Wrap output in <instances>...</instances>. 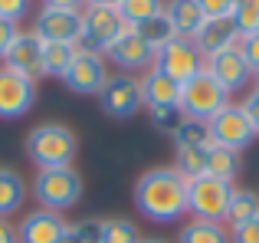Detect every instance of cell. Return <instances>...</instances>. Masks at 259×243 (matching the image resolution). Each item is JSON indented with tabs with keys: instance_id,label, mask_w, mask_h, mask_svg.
<instances>
[{
	"instance_id": "cell-1",
	"label": "cell",
	"mask_w": 259,
	"mask_h": 243,
	"mask_svg": "<svg viewBox=\"0 0 259 243\" xmlns=\"http://www.w3.org/2000/svg\"><path fill=\"white\" fill-rule=\"evenodd\" d=\"M135 207L151 224H177L187 217V178L174 168H148L135 181Z\"/></svg>"
},
{
	"instance_id": "cell-2",
	"label": "cell",
	"mask_w": 259,
	"mask_h": 243,
	"mask_svg": "<svg viewBox=\"0 0 259 243\" xmlns=\"http://www.w3.org/2000/svg\"><path fill=\"white\" fill-rule=\"evenodd\" d=\"M23 154L36 165V171L72 168L79 154V138L63 122H43V125L30 128V135L23 138Z\"/></svg>"
},
{
	"instance_id": "cell-3",
	"label": "cell",
	"mask_w": 259,
	"mask_h": 243,
	"mask_svg": "<svg viewBox=\"0 0 259 243\" xmlns=\"http://www.w3.org/2000/svg\"><path fill=\"white\" fill-rule=\"evenodd\" d=\"M82 174L76 168H50V171H36L33 178V197L43 211L63 214L79 204L82 197Z\"/></svg>"
},
{
	"instance_id": "cell-4",
	"label": "cell",
	"mask_w": 259,
	"mask_h": 243,
	"mask_svg": "<svg viewBox=\"0 0 259 243\" xmlns=\"http://www.w3.org/2000/svg\"><path fill=\"white\" fill-rule=\"evenodd\" d=\"M236 184L220 181L213 174H200V178L187 181V214L194 220H210V224H223L233 200Z\"/></svg>"
},
{
	"instance_id": "cell-5",
	"label": "cell",
	"mask_w": 259,
	"mask_h": 243,
	"mask_svg": "<svg viewBox=\"0 0 259 243\" xmlns=\"http://www.w3.org/2000/svg\"><path fill=\"white\" fill-rule=\"evenodd\" d=\"M230 105V92L210 76L207 69L197 72L194 79L181 86V99H177V109L184 112V118H197V122H210L220 109Z\"/></svg>"
},
{
	"instance_id": "cell-6",
	"label": "cell",
	"mask_w": 259,
	"mask_h": 243,
	"mask_svg": "<svg viewBox=\"0 0 259 243\" xmlns=\"http://www.w3.org/2000/svg\"><path fill=\"white\" fill-rule=\"evenodd\" d=\"M128 30V23L121 20L118 10H108V7H85L82 10V36H79V50L95 53V56H105L112 50V43Z\"/></svg>"
},
{
	"instance_id": "cell-7",
	"label": "cell",
	"mask_w": 259,
	"mask_h": 243,
	"mask_svg": "<svg viewBox=\"0 0 259 243\" xmlns=\"http://www.w3.org/2000/svg\"><path fill=\"white\" fill-rule=\"evenodd\" d=\"M99 109L105 112L108 118H132L138 115L141 109H145V99H141V83L135 76H125V72H115V76L105 79V86H102L99 96Z\"/></svg>"
},
{
	"instance_id": "cell-8",
	"label": "cell",
	"mask_w": 259,
	"mask_h": 243,
	"mask_svg": "<svg viewBox=\"0 0 259 243\" xmlns=\"http://www.w3.org/2000/svg\"><path fill=\"white\" fill-rule=\"evenodd\" d=\"M154 69H161L164 76H171L177 86H184L187 79H194L197 72L207 69V59L200 56V50L194 46V39L174 36L164 50L154 53Z\"/></svg>"
},
{
	"instance_id": "cell-9",
	"label": "cell",
	"mask_w": 259,
	"mask_h": 243,
	"mask_svg": "<svg viewBox=\"0 0 259 243\" xmlns=\"http://www.w3.org/2000/svg\"><path fill=\"white\" fill-rule=\"evenodd\" d=\"M207 128H210V145L230 148V151H243L256 138V132H253V125H249V118H246L240 102H230L227 109H220L207 122Z\"/></svg>"
},
{
	"instance_id": "cell-10",
	"label": "cell",
	"mask_w": 259,
	"mask_h": 243,
	"mask_svg": "<svg viewBox=\"0 0 259 243\" xmlns=\"http://www.w3.org/2000/svg\"><path fill=\"white\" fill-rule=\"evenodd\" d=\"M108 79V66L105 56H95V53H85L76 46V56H72L69 69L63 76V86L72 92V96H99L102 86Z\"/></svg>"
},
{
	"instance_id": "cell-11",
	"label": "cell",
	"mask_w": 259,
	"mask_h": 243,
	"mask_svg": "<svg viewBox=\"0 0 259 243\" xmlns=\"http://www.w3.org/2000/svg\"><path fill=\"white\" fill-rule=\"evenodd\" d=\"M36 105V83L20 72L0 66V118L17 122L30 115V109Z\"/></svg>"
},
{
	"instance_id": "cell-12",
	"label": "cell",
	"mask_w": 259,
	"mask_h": 243,
	"mask_svg": "<svg viewBox=\"0 0 259 243\" xmlns=\"http://www.w3.org/2000/svg\"><path fill=\"white\" fill-rule=\"evenodd\" d=\"M33 33L43 43H79L82 36V10H56V7H43L33 17Z\"/></svg>"
},
{
	"instance_id": "cell-13",
	"label": "cell",
	"mask_w": 259,
	"mask_h": 243,
	"mask_svg": "<svg viewBox=\"0 0 259 243\" xmlns=\"http://www.w3.org/2000/svg\"><path fill=\"white\" fill-rule=\"evenodd\" d=\"M105 59H108V63H115L125 76H135V72L145 76V72L154 66V50L132 30V26H128V30L112 43V50L105 53Z\"/></svg>"
},
{
	"instance_id": "cell-14",
	"label": "cell",
	"mask_w": 259,
	"mask_h": 243,
	"mask_svg": "<svg viewBox=\"0 0 259 243\" xmlns=\"http://www.w3.org/2000/svg\"><path fill=\"white\" fill-rule=\"evenodd\" d=\"M207 72L230 92V96H233V92L249 89V83L256 79V72L246 66V59H243V53L236 50V46H233V50L217 53V56H210L207 59Z\"/></svg>"
},
{
	"instance_id": "cell-15",
	"label": "cell",
	"mask_w": 259,
	"mask_h": 243,
	"mask_svg": "<svg viewBox=\"0 0 259 243\" xmlns=\"http://www.w3.org/2000/svg\"><path fill=\"white\" fill-rule=\"evenodd\" d=\"M4 66L26 79H43V39L36 36L33 30H20L17 39H13L10 53L4 56Z\"/></svg>"
},
{
	"instance_id": "cell-16",
	"label": "cell",
	"mask_w": 259,
	"mask_h": 243,
	"mask_svg": "<svg viewBox=\"0 0 259 243\" xmlns=\"http://www.w3.org/2000/svg\"><path fill=\"white\" fill-rule=\"evenodd\" d=\"M66 220L63 214H53V211H36L23 214V220L17 224V240L20 243H59V237L66 233Z\"/></svg>"
},
{
	"instance_id": "cell-17",
	"label": "cell",
	"mask_w": 259,
	"mask_h": 243,
	"mask_svg": "<svg viewBox=\"0 0 259 243\" xmlns=\"http://www.w3.org/2000/svg\"><path fill=\"white\" fill-rule=\"evenodd\" d=\"M236 43H240V30H236L233 17L203 20V26L197 30V36H194V46L200 50L203 59L217 56V53H223V50H233Z\"/></svg>"
},
{
	"instance_id": "cell-18",
	"label": "cell",
	"mask_w": 259,
	"mask_h": 243,
	"mask_svg": "<svg viewBox=\"0 0 259 243\" xmlns=\"http://www.w3.org/2000/svg\"><path fill=\"white\" fill-rule=\"evenodd\" d=\"M141 83V99H145V109H174L177 99H181V86L174 83L171 76H164L161 69H148L145 76L138 79Z\"/></svg>"
},
{
	"instance_id": "cell-19",
	"label": "cell",
	"mask_w": 259,
	"mask_h": 243,
	"mask_svg": "<svg viewBox=\"0 0 259 243\" xmlns=\"http://www.w3.org/2000/svg\"><path fill=\"white\" fill-rule=\"evenodd\" d=\"M164 13H167V20H171L174 33L181 39H194L197 30L203 26V20H207L200 13V7H197V0H167Z\"/></svg>"
},
{
	"instance_id": "cell-20",
	"label": "cell",
	"mask_w": 259,
	"mask_h": 243,
	"mask_svg": "<svg viewBox=\"0 0 259 243\" xmlns=\"http://www.w3.org/2000/svg\"><path fill=\"white\" fill-rule=\"evenodd\" d=\"M26 200V181L13 168H0V217L10 220Z\"/></svg>"
},
{
	"instance_id": "cell-21",
	"label": "cell",
	"mask_w": 259,
	"mask_h": 243,
	"mask_svg": "<svg viewBox=\"0 0 259 243\" xmlns=\"http://www.w3.org/2000/svg\"><path fill=\"white\" fill-rule=\"evenodd\" d=\"M256 217H259V194L256 191H246V187H236L223 227L233 233V230H240L243 224H249V220H256Z\"/></svg>"
},
{
	"instance_id": "cell-22",
	"label": "cell",
	"mask_w": 259,
	"mask_h": 243,
	"mask_svg": "<svg viewBox=\"0 0 259 243\" xmlns=\"http://www.w3.org/2000/svg\"><path fill=\"white\" fill-rule=\"evenodd\" d=\"M207 148L210 145H174V165L171 168L187 181L207 174Z\"/></svg>"
},
{
	"instance_id": "cell-23",
	"label": "cell",
	"mask_w": 259,
	"mask_h": 243,
	"mask_svg": "<svg viewBox=\"0 0 259 243\" xmlns=\"http://www.w3.org/2000/svg\"><path fill=\"white\" fill-rule=\"evenodd\" d=\"M177 243H230V230L223 224H210V220H194L177 230Z\"/></svg>"
},
{
	"instance_id": "cell-24",
	"label": "cell",
	"mask_w": 259,
	"mask_h": 243,
	"mask_svg": "<svg viewBox=\"0 0 259 243\" xmlns=\"http://www.w3.org/2000/svg\"><path fill=\"white\" fill-rule=\"evenodd\" d=\"M240 168H243L240 151H230V148H220V145L207 148V174H213V178L233 184L236 174H240Z\"/></svg>"
},
{
	"instance_id": "cell-25",
	"label": "cell",
	"mask_w": 259,
	"mask_h": 243,
	"mask_svg": "<svg viewBox=\"0 0 259 243\" xmlns=\"http://www.w3.org/2000/svg\"><path fill=\"white\" fill-rule=\"evenodd\" d=\"M135 33H138L141 39H145L148 46H151L154 53L158 50H164L167 43L177 36L174 33V26H171V20H167V13H158V17H151V20H145V23H138V26H132Z\"/></svg>"
},
{
	"instance_id": "cell-26",
	"label": "cell",
	"mask_w": 259,
	"mask_h": 243,
	"mask_svg": "<svg viewBox=\"0 0 259 243\" xmlns=\"http://www.w3.org/2000/svg\"><path fill=\"white\" fill-rule=\"evenodd\" d=\"M72 56H76V46L72 43H43V76L63 79Z\"/></svg>"
},
{
	"instance_id": "cell-27",
	"label": "cell",
	"mask_w": 259,
	"mask_h": 243,
	"mask_svg": "<svg viewBox=\"0 0 259 243\" xmlns=\"http://www.w3.org/2000/svg\"><path fill=\"white\" fill-rule=\"evenodd\" d=\"M99 243H141V233L132 220L108 217V220H99Z\"/></svg>"
},
{
	"instance_id": "cell-28",
	"label": "cell",
	"mask_w": 259,
	"mask_h": 243,
	"mask_svg": "<svg viewBox=\"0 0 259 243\" xmlns=\"http://www.w3.org/2000/svg\"><path fill=\"white\" fill-rule=\"evenodd\" d=\"M164 4L167 0H121L118 13H121V20H125L128 26H138V23H145V20L164 13Z\"/></svg>"
},
{
	"instance_id": "cell-29",
	"label": "cell",
	"mask_w": 259,
	"mask_h": 243,
	"mask_svg": "<svg viewBox=\"0 0 259 243\" xmlns=\"http://www.w3.org/2000/svg\"><path fill=\"white\" fill-rule=\"evenodd\" d=\"M233 23L240 36L259 33V0H233Z\"/></svg>"
},
{
	"instance_id": "cell-30",
	"label": "cell",
	"mask_w": 259,
	"mask_h": 243,
	"mask_svg": "<svg viewBox=\"0 0 259 243\" xmlns=\"http://www.w3.org/2000/svg\"><path fill=\"white\" fill-rule=\"evenodd\" d=\"M174 145H210V128L207 122H197V118H184V125L174 132Z\"/></svg>"
},
{
	"instance_id": "cell-31",
	"label": "cell",
	"mask_w": 259,
	"mask_h": 243,
	"mask_svg": "<svg viewBox=\"0 0 259 243\" xmlns=\"http://www.w3.org/2000/svg\"><path fill=\"white\" fill-rule=\"evenodd\" d=\"M59 243H99V220H82V224H69Z\"/></svg>"
},
{
	"instance_id": "cell-32",
	"label": "cell",
	"mask_w": 259,
	"mask_h": 243,
	"mask_svg": "<svg viewBox=\"0 0 259 243\" xmlns=\"http://www.w3.org/2000/svg\"><path fill=\"white\" fill-rule=\"evenodd\" d=\"M148 115H151V125L158 128V132L171 135V138H174V132H177V128L184 125V112L177 109V105H174V109H151Z\"/></svg>"
},
{
	"instance_id": "cell-33",
	"label": "cell",
	"mask_w": 259,
	"mask_h": 243,
	"mask_svg": "<svg viewBox=\"0 0 259 243\" xmlns=\"http://www.w3.org/2000/svg\"><path fill=\"white\" fill-rule=\"evenodd\" d=\"M200 13L207 20H223V17H233V0H197Z\"/></svg>"
},
{
	"instance_id": "cell-34",
	"label": "cell",
	"mask_w": 259,
	"mask_h": 243,
	"mask_svg": "<svg viewBox=\"0 0 259 243\" xmlns=\"http://www.w3.org/2000/svg\"><path fill=\"white\" fill-rule=\"evenodd\" d=\"M236 50L243 53V59H246V66L253 72H259V33H249V36H240V43H236Z\"/></svg>"
},
{
	"instance_id": "cell-35",
	"label": "cell",
	"mask_w": 259,
	"mask_h": 243,
	"mask_svg": "<svg viewBox=\"0 0 259 243\" xmlns=\"http://www.w3.org/2000/svg\"><path fill=\"white\" fill-rule=\"evenodd\" d=\"M26 13H30V0H0V20L20 23Z\"/></svg>"
},
{
	"instance_id": "cell-36",
	"label": "cell",
	"mask_w": 259,
	"mask_h": 243,
	"mask_svg": "<svg viewBox=\"0 0 259 243\" xmlns=\"http://www.w3.org/2000/svg\"><path fill=\"white\" fill-rule=\"evenodd\" d=\"M17 33H20V23H10V20H0V59L10 53V46H13V39H17Z\"/></svg>"
},
{
	"instance_id": "cell-37",
	"label": "cell",
	"mask_w": 259,
	"mask_h": 243,
	"mask_svg": "<svg viewBox=\"0 0 259 243\" xmlns=\"http://www.w3.org/2000/svg\"><path fill=\"white\" fill-rule=\"evenodd\" d=\"M230 243H259V217L249 220V224H243L240 230L230 233Z\"/></svg>"
},
{
	"instance_id": "cell-38",
	"label": "cell",
	"mask_w": 259,
	"mask_h": 243,
	"mask_svg": "<svg viewBox=\"0 0 259 243\" xmlns=\"http://www.w3.org/2000/svg\"><path fill=\"white\" fill-rule=\"evenodd\" d=\"M243 112H246V118H249V125H253V132H256V138H259V92H246V99H243Z\"/></svg>"
},
{
	"instance_id": "cell-39",
	"label": "cell",
	"mask_w": 259,
	"mask_h": 243,
	"mask_svg": "<svg viewBox=\"0 0 259 243\" xmlns=\"http://www.w3.org/2000/svg\"><path fill=\"white\" fill-rule=\"evenodd\" d=\"M0 243H20L17 240V224H10V220L0 217Z\"/></svg>"
},
{
	"instance_id": "cell-40",
	"label": "cell",
	"mask_w": 259,
	"mask_h": 243,
	"mask_svg": "<svg viewBox=\"0 0 259 243\" xmlns=\"http://www.w3.org/2000/svg\"><path fill=\"white\" fill-rule=\"evenodd\" d=\"M85 7H108V10H118L121 0H85Z\"/></svg>"
},
{
	"instance_id": "cell-41",
	"label": "cell",
	"mask_w": 259,
	"mask_h": 243,
	"mask_svg": "<svg viewBox=\"0 0 259 243\" xmlns=\"http://www.w3.org/2000/svg\"><path fill=\"white\" fill-rule=\"evenodd\" d=\"M141 243H167L164 237H141Z\"/></svg>"
},
{
	"instance_id": "cell-42",
	"label": "cell",
	"mask_w": 259,
	"mask_h": 243,
	"mask_svg": "<svg viewBox=\"0 0 259 243\" xmlns=\"http://www.w3.org/2000/svg\"><path fill=\"white\" fill-rule=\"evenodd\" d=\"M253 83H256V92H259V72H256V79H253Z\"/></svg>"
}]
</instances>
